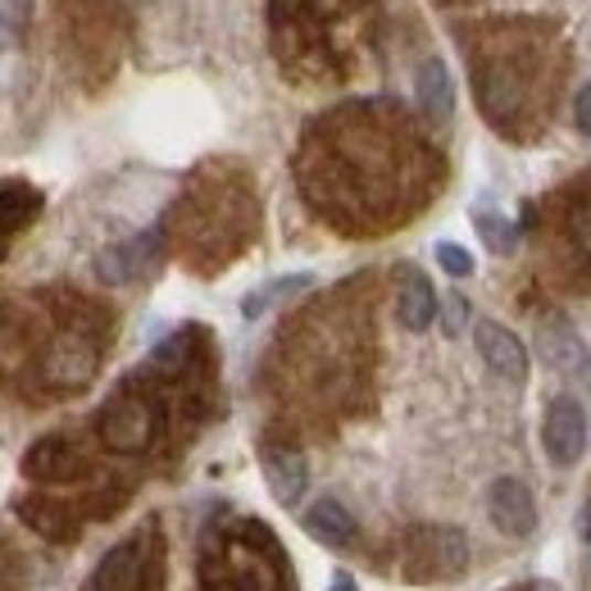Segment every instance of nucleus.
I'll return each instance as SVG.
<instances>
[{
  "mask_svg": "<svg viewBox=\"0 0 591 591\" xmlns=\"http://www.w3.org/2000/svg\"><path fill=\"white\" fill-rule=\"evenodd\" d=\"M96 432H100V441H105V451L137 455V451L151 447L155 432H160V405L146 396V391H128V387H123V391L100 410Z\"/></svg>",
  "mask_w": 591,
  "mask_h": 591,
  "instance_id": "f257e3e1",
  "label": "nucleus"
},
{
  "mask_svg": "<svg viewBox=\"0 0 591 591\" xmlns=\"http://www.w3.org/2000/svg\"><path fill=\"white\" fill-rule=\"evenodd\" d=\"M541 447L550 455V464H578L587 451V410L573 396H556L541 423Z\"/></svg>",
  "mask_w": 591,
  "mask_h": 591,
  "instance_id": "f03ea898",
  "label": "nucleus"
},
{
  "mask_svg": "<svg viewBox=\"0 0 591 591\" xmlns=\"http://www.w3.org/2000/svg\"><path fill=\"white\" fill-rule=\"evenodd\" d=\"M473 342H477V355L487 359V368L496 378H505V383H528V351H524V342L514 337L509 327H501V323H492V319H483L473 327Z\"/></svg>",
  "mask_w": 591,
  "mask_h": 591,
  "instance_id": "7ed1b4c3",
  "label": "nucleus"
},
{
  "mask_svg": "<svg viewBox=\"0 0 591 591\" xmlns=\"http://www.w3.org/2000/svg\"><path fill=\"white\" fill-rule=\"evenodd\" d=\"M487 514H492V524H496L505 537H528V533L537 528L533 492L519 483V477H496L492 492H487Z\"/></svg>",
  "mask_w": 591,
  "mask_h": 591,
  "instance_id": "20e7f679",
  "label": "nucleus"
},
{
  "mask_svg": "<svg viewBox=\"0 0 591 591\" xmlns=\"http://www.w3.org/2000/svg\"><path fill=\"white\" fill-rule=\"evenodd\" d=\"M537 346H541V359L556 368V374H565V378H582L587 364H591L582 337L573 332V323H565V319L537 323Z\"/></svg>",
  "mask_w": 591,
  "mask_h": 591,
  "instance_id": "39448f33",
  "label": "nucleus"
},
{
  "mask_svg": "<svg viewBox=\"0 0 591 591\" xmlns=\"http://www.w3.org/2000/svg\"><path fill=\"white\" fill-rule=\"evenodd\" d=\"M155 260H160V237H155V233H141L137 241L109 246L100 260H96V269H100L105 282H132V278H141V273H151Z\"/></svg>",
  "mask_w": 591,
  "mask_h": 591,
  "instance_id": "423d86ee",
  "label": "nucleus"
},
{
  "mask_svg": "<svg viewBox=\"0 0 591 591\" xmlns=\"http://www.w3.org/2000/svg\"><path fill=\"white\" fill-rule=\"evenodd\" d=\"M265 483L273 492L278 505H296L310 487V469H305V455L291 451V447H265Z\"/></svg>",
  "mask_w": 591,
  "mask_h": 591,
  "instance_id": "0eeeda50",
  "label": "nucleus"
},
{
  "mask_svg": "<svg viewBox=\"0 0 591 591\" xmlns=\"http://www.w3.org/2000/svg\"><path fill=\"white\" fill-rule=\"evenodd\" d=\"M415 96H419V109L432 119V123H447L455 115V83H451V68L441 64L437 55L419 64L415 73Z\"/></svg>",
  "mask_w": 591,
  "mask_h": 591,
  "instance_id": "6e6552de",
  "label": "nucleus"
},
{
  "mask_svg": "<svg viewBox=\"0 0 591 591\" xmlns=\"http://www.w3.org/2000/svg\"><path fill=\"white\" fill-rule=\"evenodd\" d=\"M396 319H400V327H410V332H423V327H432V319H437V291H432V282H428L423 273H415V269H405V278H400Z\"/></svg>",
  "mask_w": 591,
  "mask_h": 591,
  "instance_id": "1a4fd4ad",
  "label": "nucleus"
},
{
  "mask_svg": "<svg viewBox=\"0 0 591 591\" xmlns=\"http://www.w3.org/2000/svg\"><path fill=\"white\" fill-rule=\"evenodd\" d=\"M46 374H51V383L64 387V391L83 387V383L96 374V351H92L83 337H64V342L51 351V359H46Z\"/></svg>",
  "mask_w": 591,
  "mask_h": 591,
  "instance_id": "9d476101",
  "label": "nucleus"
},
{
  "mask_svg": "<svg viewBox=\"0 0 591 591\" xmlns=\"http://www.w3.org/2000/svg\"><path fill=\"white\" fill-rule=\"evenodd\" d=\"M23 469H28V477H46V483H68V477H78V473H83V460L68 451V441L46 437V441H36V447L28 451Z\"/></svg>",
  "mask_w": 591,
  "mask_h": 591,
  "instance_id": "9b49d317",
  "label": "nucleus"
},
{
  "mask_svg": "<svg viewBox=\"0 0 591 591\" xmlns=\"http://www.w3.org/2000/svg\"><path fill=\"white\" fill-rule=\"evenodd\" d=\"M305 533H310L314 541H323V546H351L355 519H351V509H346L342 501L323 496V501H314V505L305 509Z\"/></svg>",
  "mask_w": 591,
  "mask_h": 591,
  "instance_id": "f8f14e48",
  "label": "nucleus"
},
{
  "mask_svg": "<svg viewBox=\"0 0 591 591\" xmlns=\"http://www.w3.org/2000/svg\"><path fill=\"white\" fill-rule=\"evenodd\" d=\"M565 241L573 250V260L582 269H591V196L569 201V209H565Z\"/></svg>",
  "mask_w": 591,
  "mask_h": 591,
  "instance_id": "ddd939ff",
  "label": "nucleus"
},
{
  "mask_svg": "<svg viewBox=\"0 0 591 591\" xmlns=\"http://www.w3.org/2000/svg\"><path fill=\"white\" fill-rule=\"evenodd\" d=\"M32 205H36V196H28V192H6L0 196V250H6V241L19 233V224L32 214Z\"/></svg>",
  "mask_w": 591,
  "mask_h": 591,
  "instance_id": "4468645a",
  "label": "nucleus"
},
{
  "mask_svg": "<svg viewBox=\"0 0 591 591\" xmlns=\"http://www.w3.org/2000/svg\"><path fill=\"white\" fill-rule=\"evenodd\" d=\"M477 233H483V241L496 250V255H509L514 250V224H505V218H496V214H477Z\"/></svg>",
  "mask_w": 591,
  "mask_h": 591,
  "instance_id": "2eb2a0df",
  "label": "nucleus"
},
{
  "mask_svg": "<svg viewBox=\"0 0 591 591\" xmlns=\"http://www.w3.org/2000/svg\"><path fill=\"white\" fill-rule=\"evenodd\" d=\"M28 23V0H0V46H14Z\"/></svg>",
  "mask_w": 591,
  "mask_h": 591,
  "instance_id": "dca6fc26",
  "label": "nucleus"
},
{
  "mask_svg": "<svg viewBox=\"0 0 591 591\" xmlns=\"http://www.w3.org/2000/svg\"><path fill=\"white\" fill-rule=\"evenodd\" d=\"M437 265L447 269L451 278H469V273H473V255H469L464 246H455V241H441V246H437Z\"/></svg>",
  "mask_w": 591,
  "mask_h": 591,
  "instance_id": "f3484780",
  "label": "nucleus"
},
{
  "mask_svg": "<svg viewBox=\"0 0 591 591\" xmlns=\"http://www.w3.org/2000/svg\"><path fill=\"white\" fill-rule=\"evenodd\" d=\"M573 123H578L582 137H591V87H582L578 100H573Z\"/></svg>",
  "mask_w": 591,
  "mask_h": 591,
  "instance_id": "a211bd4d",
  "label": "nucleus"
},
{
  "mask_svg": "<svg viewBox=\"0 0 591 591\" xmlns=\"http://www.w3.org/2000/svg\"><path fill=\"white\" fill-rule=\"evenodd\" d=\"M464 319H469V301H464V296H451V301H447V332H451V337L464 327Z\"/></svg>",
  "mask_w": 591,
  "mask_h": 591,
  "instance_id": "6ab92c4d",
  "label": "nucleus"
},
{
  "mask_svg": "<svg viewBox=\"0 0 591 591\" xmlns=\"http://www.w3.org/2000/svg\"><path fill=\"white\" fill-rule=\"evenodd\" d=\"M578 533H582V541L591 546V501H587V509L578 514Z\"/></svg>",
  "mask_w": 591,
  "mask_h": 591,
  "instance_id": "aec40b11",
  "label": "nucleus"
},
{
  "mask_svg": "<svg viewBox=\"0 0 591 591\" xmlns=\"http://www.w3.org/2000/svg\"><path fill=\"white\" fill-rule=\"evenodd\" d=\"M327 591H359V587H355V578H351V573H342V578H337V582H332Z\"/></svg>",
  "mask_w": 591,
  "mask_h": 591,
  "instance_id": "412c9836",
  "label": "nucleus"
}]
</instances>
